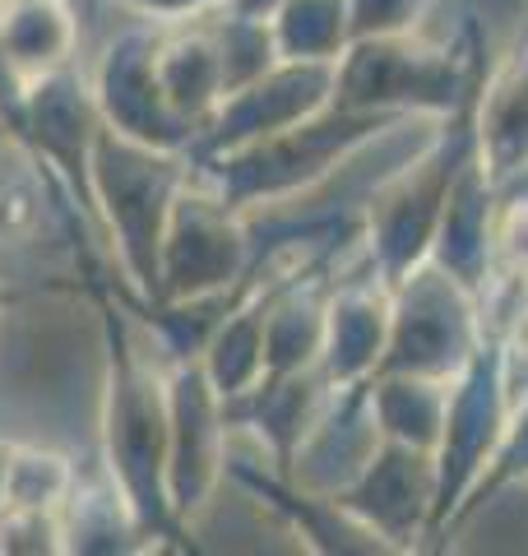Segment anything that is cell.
Wrapping results in <instances>:
<instances>
[{
    "label": "cell",
    "mask_w": 528,
    "mask_h": 556,
    "mask_svg": "<svg viewBox=\"0 0 528 556\" xmlns=\"http://www.w3.org/2000/svg\"><path fill=\"white\" fill-rule=\"evenodd\" d=\"M112 5H121L126 14H135V20H144V24H190V20H200V14H214L223 5H237V0H112Z\"/></svg>",
    "instance_id": "83f0119b"
},
{
    "label": "cell",
    "mask_w": 528,
    "mask_h": 556,
    "mask_svg": "<svg viewBox=\"0 0 528 556\" xmlns=\"http://www.w3.org/2000/svg\"><path fill=\"white\" fill-rule=\"evenodd\" d=\"M334 390L325 367H306V371H288V376H264L255 390H246L241 399L227 404V422L232 427H251L255 441L269 450V459L278 473H292L297 455H302L306 437L315 422L329 413Z\"/></svg>",
    "instance_id": "2e32d148"
},
{
    "label": "cell",
    "mask_w": 528,
    "mask_h": 556,
    "mask_svg": "<svg viewBox=\"0 0 528 556\" xmlns=\"http://www.w3.org/2000/svg\"><path fill=\"white\" fill-rule=\"evenodd\" d=\"M478 89H482V79L464 93V102L450 116H440L431 144L408 167H399L372 195V204H366V223H362L366 265L390 288L431 255V241H436L440 214H445V200L454 190V177H460L464 163L473 159V149H478Z\"/></svg>",
    "instance_id": "5b68a950"
},
{
    "label": "cell",
    "mask_w": 528,
    "mask_h": 556,
    "mask_svg": "<svg viewBox=\"0 0 528 556\" xmlns=\"http://www.w3.org/2000/svg\"><path fill=\"white\" fill-rule=\"evenodd\" d=\"M190 153L139 144L130 135L102 126L93 159H88V190H93V223L116 260L135 306H149L158 292V260L172 208L190 186Z\"/></svg>",
    "instance_id": "7a4b0ae2"
},
{
    "label": "cell",
    "mask_w": 528,
    "mask_h": 556,
    "mask_svg": "<svg viewBox=\"0 0 528 556\" xmlns=\"http://www.w3.org/2000/svg\"><path fill=\"white\" fill-rule=\"evenodd\" d=\"M496 208H501V186L491 181V172L482 167L478 149L464 163V172L454 177V190L440 214V228L431 241V260L440 269H450L464 288H473L482 298L487 288V260H491V228H496Z\"/></svg>",
    "instance_id": "e0dca14e"
},
{
    "label": "cell",
    "mask_w": 528,
    "mask_h": 556,
    "mask_svg": "<svg viewBox=\"0 0 528 556\" xmlns=\"http://www.w3.org/2000/svg\"><path fill=\"white\" fill-rule=\"evenodd\" d=\"M510 408H515V376H510L505 329L487 325L478 353H473L460 367V376L450 380L445 431H440V445H436L440 492H436L431 547H445L454 538V519H460L468 492L478 486L491 450H496L501 431L510 422Z\"/></svg>",
    "instance_id": "8992f818"
},
{
    "label": "cell",
    "mask_w": 528,
    "mask_h": 556,
    "mask_svg": "<svg viewBox=\"0 0 528 556\" xmlns=\"http://www.w3.org/2000/svg\"><path fill=\"white\" fill-rule=\"evenodd\" d=\"M88 84H93V102L108 130L130 135L153 149H176V153H190V144H196V135L186 130V121L172 112V102L163 93V79H158V33L149 24L116 33L108 51L98 56Z\"/></svg>",
    "instance_id": "4fadbf2b"
},
{
    "label": "cell",
    "mask_w": 528,
    "mask_h": 556,
    "mask_svg": "<svg viewBox=\"0 0 528 556\" xmlns=\"http://www.w3.org/2000/svg\"><path fill=\"white\" fill-rule=\"evenodd\" d=\"M0 130H10L20 139L33 159L47 167V177L65 190V200L93 223L88 159H93V144L102 130V112L93 102L88 75H79L75 65H61V70H51V75L28 79L20 89V102H14V116Z\"/></svg>",
    "instance_id": "9c48e42d"
},
{
    "label": "cell",
    "mask_w": 528,
    "mask_h": 556,
    "mask_svg": "<svg viewBox=\"0 0 528 556\" xmlns=\"http://www.w3.org/2000/svg\"><path fill=\"white\" fill-rule=\"evenodd\" d=\"M61 525H65V552H84V556H112V552H144L149 538L139 529L135 510L126 506V496L116 492V482L108 473L75 482V492L61 506Z\"/></svg>",
    "instance_id": "7402d4cb"
},
{
    "label": "cell",
    "mask_w": 528,
    "mask_h": 556,
    "mask_svg": "<svg viewBox=\"0 0 528 556\" xmlns=\"http://www.w3.org/2000/svg\"><path fill=\"white\" fill-rule=\"evenodd\" d=\"M478 159L501 190L528 172V38L482 75Z\"/></svg>",
    "instance_id": "ac0fdd59"
},
{
    "label": "cell",
    "mask_w": 528,
    "mask_h": 556,
    "mask_svg": "<svg viewBox=\"0 0 528 556\" xmlns=\"http://www.w3.org/2000/svg\"><path fill=\"white\" fill-rule=\"evenodd\" d=\"M79 20L65 0H0V65L24 84L75 65Z\"/></svg>",
    "instance_id": "ffe728a7"
},
{
    "label": "cell",
    "mask_w": 528,
    "mask_h": 556,
    "mask_svg": "<svg viewBox=\"0 0 528 556\" xmlns=\"http://www.w3.org/2000/svg\"><path fill=\"white\" fill-rule=\"evenodd\" d=\"M158 79H163L172 112L186 121L190 135H200L204 121L227 98V65L209 14L190 24H172L158 38Z\"/></svg>",
    "instance_id": "d6986e66"
},
{
    "label": "cell",
    "mask_w": 528,
    "mask_h": 556,
    "mask_svg": "<svg viewBox=\"0 0 528 556\" xmlns=\"http://www.w3.org/2000/svg\"><path fill=\"white\" fill-rule=\"evenodd\" d=\"M348 5H352V38H376V33L417 28L431 0H348Z\"/></svg>",
    "instance_id": "4316f807"
},
{
    "label": "cell",
    "mask_w": 528,
    "mask_h": 556,
    "mask_svg": "<svg viewBox=\"0 0 528 556\" xmlns=\"http://www.w3.org/2000/svg\"><path fill=\"white\" fill-rule=\"evenodd\" d=\"M482 334H487L482 298L427 255L417 269H408L394 283L390 339H385L376 371L454 380L464 362L478 353Z\"/></svg>",
    "instance_id": "52a82bcc"
},
{
    "label": "cell",
    "mask_w": 528,
    "mask_h": 556,
    "mask_svg": "<svg viewBox=\"0 0 528 556\" xmlns=\"http://www.w3.org/2000/svg\"><path fill=\"white\" fill-rule=\"evenodd\" d=\"M487 47L478 24L464 28L460 47L427 42L417 28L352 38L334 61V108L376 116H450L464 93L482 79Z\"/></svg>",
    "instance_id": "3957f363"
},
{
    "label": "cell",
    "mask_w": 528,
    "mask_h": 556,
    "mask_svg": "<svg viewBox=\"0 0 528 556\" xmlns=\"http://www.w3.org/2000/svg\"><path fill=\"white\" fill-rule=\"evenodd\" d=\"M10 445H14V441H5V437H0V506H5V473H10Z\"/></svg>",
    "instance_id": "f1b7e54d"
},
{
    "label": "cell",
    "mask_w": 528,
    "mask_h": 556,
    "mask_svg": "<svg viewBox=\"0 0 528 556\" xmlns=\"http://www.w3.org/2000/svg\"><path fill=\"white\" fill-rule=\"evenodd\" d=\"M390 306H394V288L372 265L362 274L334 278L325 306V348H320V367L334 390L366 386L376 376L385 339H390Z\"/></svg>",
    "instance_id": "5bb4252c"
},
{
    "label": "cell",
    "mask_w": 528,
    "mask_h": 556,
    "mask_svg": "<svg viewBox=\"0 0 528 556\" xmlns=\"http://www.w3.org/2000/svg\"><path fill=\"white\" fill-rule=\"evenodd\" d=\"M79 482V468L70 455L51 445H10V473H5V506L24 510H61ZM0 506V510H5Z\"/></svg>",
    "instance_id": "cb8c5ba5"
},
{
    "label": "cell",
    "mask_w": 528,
    "mask_h": 556,
    "mask_svg": "<svg viewBox=\"0 0 528 556\" xmlns=\"http://www.w3.org/2000/svg\"><path fill=\"white\" fill-rule=\"evenodd\" d=\"M88 298L98 306L102 329V473L126 496L149 547L196 552L190 529L176 519L167 496V357L149 339V329L139 334L135 302L121 278L88 283Z\"/></svg>",
    "instance_id": "6da1fadb"
},
{
    "label": "cell",
    "mask_w": 528,
    "mask_h": 556,
    "mask_svg": "<svg viewBox=\"0 0 528 556\" xmlns=\"http://www.w3.org/2000/svg\"><path fill=\"white\" fill-rule=\"evenodd\" d=\"M334 102V65L325 61H274L264 75L246 79L241 89L227 93L204 130L190 144V163L218 159V153L246 149L255 139H269L278 130L297 126Z\"/></svg>",
    "instance_id": "7c38bea8"
},
{
    "label": "cell",
    "mask_w": 528,
    "mask_h": 556,
    "mask_svg": "<svg viewBox=\"0 0 528 556\" xmlns=\"http://www.w3.org/2000/svg\"><path fill=\"white\" fill-rule=\"evenodd\" d=\"M93 5H98V0H84V14H88V10H93Z\"/></svg>",
    "instance_id": "4dcf8cb0"
},
{
    "label": "cell",
    "mask_w": 528,
    "mask_h": 556,
    "mask_svg": "<svg viewBox=\"0 0 528 556\" xmlns=\"http://www.w3.org/2000/svg\"><path fill=\"white\" fill-rule=\"evenodd\" d=\"M366 404H372L380 437L436 450L440 431H445L450 380L408 376V371H376L372 380H366Z\"/></svg>",
    "instance_id": "44dd1931"
},
{
    "label": "cell",
    "mask_w": 528,
    "mask_h": 556,
    "mask_svg": "<svg viewBox=\"0 0 528 556\" xmlns=\"http://www.w3.org/2000/svg\"><path fill=\"white\" fill-rule=\"evenodd\" d=\"M436 492H440L436 450L380 437L366 464L329 496L357 525L372 529L390 552H417V547H431Z\"/></svg>",
    "instance_id": "8fae6325"
},
{
    "label": "cell",
    "mask_w": 528,
    "mask_h": 556,
    "mask_svg": "<svg viewBox=\"0 0 528 556\" xmlns=\"http://www.w3.org/2000/svg\"><path fill=\"white\" fill-rule=\"evenodd\" d=\"M255 269H260V255L251 247L246 214L227 208L214 190L190 172V186L181 190V200H176L167 237H163L158 292L149 306L218 298V292L251 283ZM149 306H139V311H149Z\"/></svg>",
    "instance_id": "ba28073f"
},
{
    "label": "cell",
    "mask_w": 528,
    "mask_h": 556,
    "mask_svg": "<svg viewBox=\"0 0 528 556\" xmlns=\"http://www.w3.org/2000/svg\"><path fill=\"white\" fill-rule=\"evenodd\" d=\"M167 496L186 529L209 510L227 478V404L200 357H167Z\"/></svg>",
    "instance_id": "30bf717a"
},
{
    "label": "cell",
    "mask_w": 528,
    "mask_h": 556,
    "mask_svg": "<svg viewBox=\"0 0 528 556\" xmlns=\"http://www.w3.org/2000/svg\"><path fill=\"white\" fill-rule=\"evenodd\" d=\"M0 552L5 556H56L65 552V525L61 510H0Z\"/></svg>",
    "instance_id": "484cf974"
},
{
    "label": "cell",
    "mask_w": 528,
    "mask_h": 556,
    "mask_svg": "<svg viewBox=\"0 0 528 556\" xmlns=\"http://www.w3.org/2000/svg\"><path fill=\"white\" fill-rule=\"evenodd\" d=\"M394 116H376V112H348V108H329L315 112L297 126L278 130L269 139H255L246 149L218 153V159L196 163V177L214 190V195L237 208V214H251L264 204H284L302 190L320 186L329 172H339V163H348L362 144H372L376 135L394 130Z\"/></svg>",
    "instance_id": "277c9868"
},
{
    "label": "cell",
    "mask_w": 528,
    "mask_h": 556,
    "mask_svg": "<svg viewBox=\"0 0 528 556\" xmlns=\"http://www.w3.org/2000/svg\"><path fill=\"white\" fill-rule=\"evenodd\" d=\"M278 61H325L334 65L352 42L348 0H274L264 10Z\"/></svg>",
    "instance_id": "603a6c76"
},
{
    "label": "cell",
    "mask_w": 528,
    "mask_h": 556,
    "mask_svg": "<svg viewBox=\"0 0 528 556\" xmlns=\"http://www.w3.org/2000/svg\"><path fill=\"white\" fill-rule=\"evenodd\" d=\"M241 5H246V10H255V14H264V10L274 5V0H241Z\"/></svg>",
    "instance_id": "f546056e"
},
{
    "label": "cell",
    "mask_w": 528,
    "mask_h": 556,
    "mask_svg": "<svg viewBox=\"0 0 528 556\" xmlns=\"http://www.w3.org/2000/svg\"><path fill=\"white\" fill-rule=\"evenodd\" d=\"M519 482H528V386L515 390V408H510V422H505V431H501L496 450H491V459H487V468H482L478 486L468 492L460 519H454V533H460L468 519L487 506V501H496L501 492H510V486H519Z\"/></svg>",
    "instance_id": "d4e9b609"
},
{
    "label": "cell",
    "mask_w": 528,
    "mask_h": 556,
    "mask_svg": "<svg viewBox=\"0 0 528 556\" xmlns=\"http://www.w3.org/2000/svg\"><path fill=\"white\" fill-rule=\"evenodd\" d=\"M227 478H232L237 486H246V492L255 496L260 510H274L311 552H320V556H385L390 552L372 529L357 525V519H352L329 492L302 486L292 473L227 459Z\"/></svg>",
    "instance_id": "9a60e30c"
}]
</instances>
